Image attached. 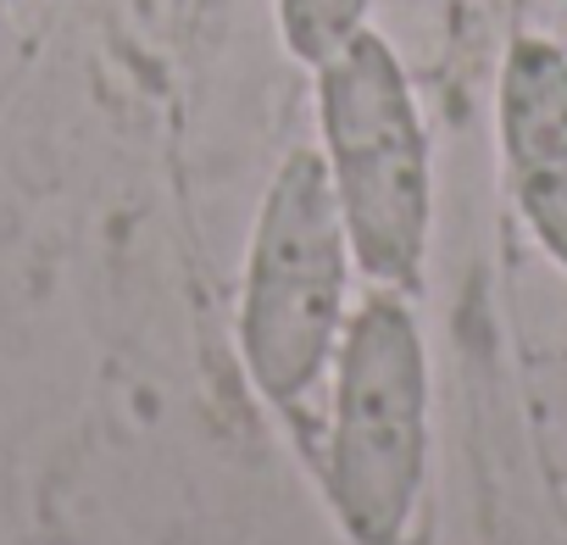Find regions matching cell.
I'll use <instances>...</instances> for the list:
<instances>
[{"label": "cell", "mask_w": 567, "mask_h": 545, "mask_svg": "<svg viewBox=\"0 0 567 545\" xmlns=\"http://www.w3.org/2000/svg\"><path fill=\"white\" fill-rule=\"evenodd\" d=\"M501 151L523 223L567 267V51L517 40L501 68Z\"/></svg>", "instance_id": "obj_4"}, {"label": "cell", "mask_w": 567, "mask_h": 545, "mask_svg": "<svg viewBox=\"0 0 567 545\" xmlns=\"http://www.w3.org/2000/svg\"><path fill=\"white\" fill-rule=\"evenodd\" d=\"M368 7L373 0H278L284 51H290L296 62H307V68H318L357 29H368Z\"/></svg>", "instance_id": "obj_5"}, {"label": "cell", "mask_w": 567, "mask_h": 545, "mask_svg": "<svg viewBox=\"0 0 567 545\" xmlns=\"http://www.w3.org/2000/svg\"><path fill=\"white\" fill-rule=\"evenodd\" d=\"M318 117L357 267L373 285L412 296L434 223L429 134L395 51L373 29H357L318 62Z\"/></svg>", "instance_id": "obj_1"}, {"label": "cell", "mask_w": 567, "mask_h": 545, "mask_svg": "<svg viewBox=\"0 0 567 545\" xmlns=\"http://www.w3.org/2000/svg\"><path fill=\"white\" fill-rule=\"evenodd\" d=\"M346 301L351 234L323 151L301 145L272 173L245 250L239 357L267 401L296 407L323 379L346 335Z\"/></svg>", "instance_id": "obj_2"}, {"label": "cell", "mask_w": 567, "mask_h": 545, "mask_svg": "<svg viewBox=\"0 0 567 545\" xmlns=\"http://www.w3.org/2000/svg\"><path fill=\"white\" fill-rule=\"evenodd\" d=\"M429 484V351L401 290L368 296L340 335L329 501L351 545H401Z\"/></svg>", "instance_id": "obj_3"}]
</instances>
